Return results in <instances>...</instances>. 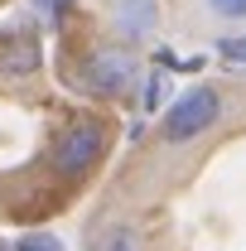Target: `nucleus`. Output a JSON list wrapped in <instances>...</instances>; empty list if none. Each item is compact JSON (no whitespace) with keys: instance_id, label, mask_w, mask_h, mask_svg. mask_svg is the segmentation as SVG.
<instances>
[{"instance_id":"nucleus-10","label":"nucleus","mask_w":246,"mask_h":251,"mask_svg":"<svg viewBox=\"0 0 246 251\" xmlns=\"http://www.w3.org/2000/svg\"><path fill=\"white\" fill-rule=\"evenodd\" d=\"M159 97H164V77H150V92H145V106H159Z\"/></svg>"},{"instance_id":"nucleus-8","label":"nucleus","mask_w":246,"mask_h":251,"mask_svg":"<svg viewBox=\"0 0 246 251\" xmlns=\"http://www.w3.org/2000/svg\"><path fill=\"white\" fill-rule=\"evenodd\" d=\"M217 53H222L227 63H237V68H246V39H222Z\"/></svg>"},{"instance_id":"nucleus-2","label":"nucleus","mask_w":246,"mask_h":251,"mask_svg":"<svg viewBox=\"0 0 246 251\" xmlns=\"http://www.w3.org/2000/svg\"><path fill=\"white\" fill-rule=\"evenodd\" d=\"M101 150H106V126L101 121H73L58 135V145H53V169L77 179V174H87L101 159Z\"/></svg>"},{"instance_id":"nucleus-7","label":"nucleus","mask_w":246,"mask_h":251,"mask_svg":"<svg viewBox=\"0 0 246 251\" xmlns=\"http://www.w3.org/2000/svg\"><path fill=\"white\" fill-rule=\"evenodd\" d=\"M15 251H63V242L53 237V232H29V237L15 242Z\"/></svg>"},{"instance_id":"nucleus-5","label":"nucleus","mask_w":246,"mask_h":251,"mask_svg":"<svg viewBox=\"0 0 246 251\" xmlns=\"http://www.w3.org/2000/svg\"><path fill=\"white\" fill-rule=\"evenodd\" d=\"M116 20H121V34H130V39L150 34L154 29V0H121Z\"/></svg>"},{"instance_id":"nucleus-4","label":"nucleus","mask_w":246,"mask_h":251,"mask_svg":"<svg viewBox=\"0 0 246 251\" xmlns=\"http://www.w3.org/2000/svg\"><path fill=\"white\" fill-rule=\"evenodd\" d=\"M0 73L5 77H29V73H39V44H34L29 34L0 39Z\"/></svg>"},{"instance_id":"nucleus-3","label":"nucleus","mask_w":246,"mask_h":251,"mask_svg":"<svg viewBox=\"0 0 246 251\" xmlns=\"http://www.w3.org/2000/svg\"><path fill=\"white\" fill-rule=\"evenodd\" d=\"M130 73H135L130 53H121V49H97L92 58H87V68H82V82L97 97H116V92L130 87Z\"/></svg>"},{"instance_id":"nucleus-1","label":"nucleus","mask_w":246,"mask_h":251,"mask_svg":"<svg viewBox=\"0 0 246 251\" xmlns=\"http://www.w3.org/2000/svg\"><path fill=\"white\" fill-rule=\"evenodd\" d=\"M217 111H222L217 87H188V92L164 111V140H169V145H188V140H198V135L217 121Z\"/></svg>"},{"instance_id":"nucleus-12","label":"nucleus","mask_w":246,"mask_h":251,"mask_svg":"<svg viewBox=\"0 0 246 251\" xmlns=\"http://www.w3.org/2000/svg\"><path fill=\"white\" fill-rule=\"evenodd\" d=\"M0 251H15V247H0Z\"/></svg>"},{"instance_id":"nucleus-9","label":"nucleus","mask_w":246,"mask_h":251,"mask_svg":"<svg viewBox=\"0 0 246 251\" xmlns=\"http://www.w3.org/2000/svg\"><path fill=\"white\" fill-rule=\"evenodd\" d=\"M222 20H246V0H208Z\"/></svg>"},{"instance_id":"nucleus-6","label":"nucleus","mask_w":246,"mask_h":251,"mask_svg":"<svg viewBox=\"0 0 246 251\" xmlns=\"http://www.w3.org/2000/svg\"><path fill=\"white\" fill-rule=\"evenodd\" d=\"M92 251H140V232H135L130 222H116V227H106V232L97 237Z\"/></svg>"},{"instance_id":"nucleus-11","label":"nucleus","mask_w":246,"mask_h":251,"mask_svg":"<svg viewBox=\"0 0 246 251\" xmlns=\"http://www.w3.org/2000/svg\"><path fill=\"white\" fill-rule=\"evenodd\" d=\"M39 5H44V10H53V15H63V10H68L73 0H39Z\"/></svg>"}]
</instances>
